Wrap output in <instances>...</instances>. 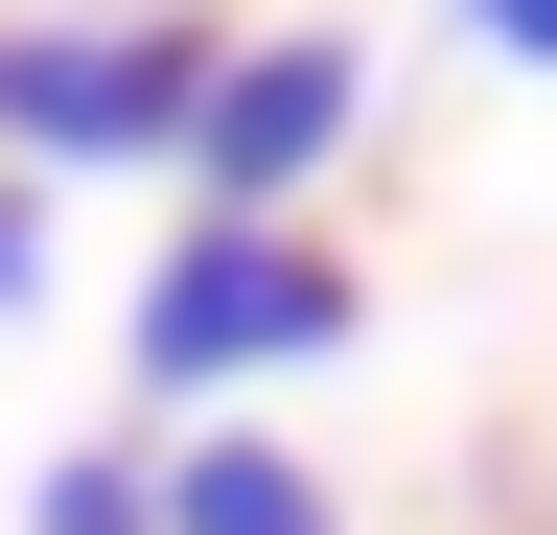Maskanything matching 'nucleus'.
Masks as SVG:
<instances>
[{
  "mask_svg": "<svg viewBox=\"0 0 557 535\" xmlns=\"http://www.w3.org/2000/svg\"><path fill=\"white\" fill-rule=\"evenodd\" d=\"M348 326V280L302 233H256V210H209L186 256H163V303H139V373H278V350H325Z\"/></svg>",
  "mask_w": 557,
  "mask_h": 535,
  "instance_id": "f257e3e1",
  "label": "nucleus"
},
{
  "mask_svg": "<svg viewBox=\"0 0 557 535\" xmlns=\"http://www.w3.org/2000/svg\"><path fill=\"white\" fill-rule=\"evenodd\" d=\"M465 24H487V47H534V71H557V0H465Z\"/></svg>",
  "mask_w": 557,
  "mask_h": 535,
  "instance_id": "423d86ee",
  "label": "nucleus"
},
{
  "mask_svg": "<svg viewBox=\"0 0 557 535\" xmlns=\"http://www.w3.org/2000/svg\"><path fill=\"white\" fill-rule=\"evenodd\" d=\"M47 535H163V465H47Z\"/></svg>",
  "mask_w": 557,
  "mask_h": 535,
  "instance_id": "39448f33",
  "label": "nucleus"
},
{
  "mask_svg": "<svg viewBox=\"0 0 557 535\" xmlns=\"http://www.w3.org/2000/svg\"><path fill=\"white\" fill-rule=\"evenodd\" d=\"M348 94H372L348 47H256V71H209V117H186V141H209V186L256 210V186H302V163L348 141Z\"/></svg>",
  "mask_w": 557,
  "mask_h": 535,
  "instance_id": "7ed1b4c3",
  "label": "nucleus"
},
{
  "mask_svg": "<svg viewBox=\"0 0 557 535\" xmlns=\"http://www.w3.org/2000/svg\"><path fill=\"white\" fill-rule=\"evenodd\" d=\"M0 117H24L47 163L186 141V47H116V24H0Z\"/></svg>",
  "mask_w": 557,
  "mask_h": 535,
  "instance_id": "f03ea898",
  "label": "nucleus"
},
{
  "mask_svg": "<svg viewBox=\"0 0 557 535\" xmlns=\"http://www.w3.org/2000/svg\"><path fill=\"white\" fill-rule=\"evenodd\" d=\"M163 535H325V512H302L278 442H209V465H163Z\"/></svg>",
  "mask_w": 557,
  "mask_h": 535,
  "instance_id": "20e7f679",
  "label": "nucleus"
},
{
  "mask_svg": "<svg viewBox=\"0 0 557 535\" xmlns=\"http://www.w3.org/2000/svg\"><path fill=\"white\" fill-rule=\"evenodd\" d=\"M0 280H47V210H24V186H0Z\"/></svg>",
  "mask_w": 557,
  "mask_h": 535,
  "instance_id": "0eeeda50",
  "label": "nucleus"
}]
</instances>
